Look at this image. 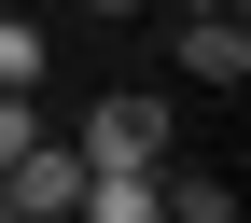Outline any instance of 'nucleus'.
Masks as SVG:
<instances>
[{"mask_svg": "<svg viewBox=\"0 0 251 223\" xmlns=\"http://www.w3.org/2000/svg\"><path fill=\"white\" fill-rule=\"evenodd\" d=\"M70 196H84V153L70 140H28L14 168H0V223H70Z\"/></svg>", "mask_w": 251, "mask_h": 223, "instance_id": "f257e3e1", "label": "nucleus"}, {"mask_svg": "<svg viewBox=\"0 0 251 223\" xmlns=\"http://www.w3.org/2000/svg\"><path fill=\"white\" fill-rule=\"evenodd\" d=\"M70 153L84 168H168V98H98Z\"/></svg>", "mask_w": 251, "mask_h": 223, "instance_id": "f03ea898", "label": "nucleus"}, {"mask_svg": "<svg viewBox=\"0 0 251 223\" xmlns=\"http://www.w3.org/2000/svg\"><path fill=\"white\" fill-rule=\"evenodd\" d=\"M70 223H168V168H84Z\"/></svg>", "mask_w": 251, "mask_h": 223, "instance_id": "7ed1b4c3", "label": "nucleus"}, {"mask_svg": "<svg viewBox=\"0 0 251 223\" xmlns=\"http://www.w3.org/2000/svg\"><path fill=\"white\" fill-rule=\"evenodd\" d=\"M181 84H251V28L237 14H181Z\"/></svg>", "mask_w": 251, "mask_h": 223, "instance_id": "20e7f679", "label": "nucleus"}, {"mask_svg": "<svg viewBox=\"0 0 251 223\" xmlns=\"http://www.w3.org/2000/svg\"><path fill=\"white\" fill-rule=\"evenodd\" d=\"M42 70H56L42 14H0V98H42Z\"/></svg>", "mask_w": 251, "mask_h": 223, "instance_id": "39448f33", "label": "nucleus"}, {"mask_svg": "<svg viewBox=\"0 0 251 223\" xmlns=\"http://www.w3.org/2000/svg\"><path fill=\"white\" fill-rule=\"evenodd\" d=\"M28 140H42V112H28V98H0V168H14Z\"/></svg>", "mask_w": 251, "mask_h": 223, "instance_id": "423d86ee", "label": "nucleus"}, {"mask_svg": "<svg viewBox=\"0 0 251 223\" xmlns=\"http://www.w3.org/2000/svg\"><path fill=\"white\" fill-rule=\"evenodd\" d=\"M84 14H140V0H84Z\"/></svg>", "mask_w": 251, "mask_h": 223, "instance_id": "0eeeda50", "label": "nucleus"}]
</instances>
